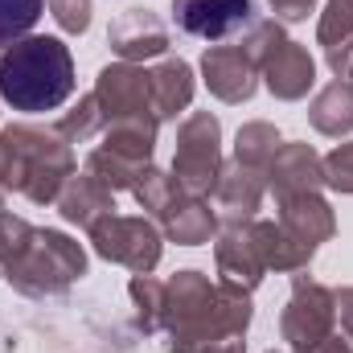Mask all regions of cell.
Segmentation results:
<instances>
[{
  "mask_svg": "<svg viewBox=\"0 0 353 353\" xmlns=\"http://www.w3.org/2000/svg\"><path fill=\"white\" fill-rule=\"evenodd\" d=\"M251 292L230 283H210L201 271H176L165 283L161 329L169 333V353H197L210 341L243 337L251 325Z\"/></svg>",
  "mask_w": 353,
  "mask_h": 353,
  "instance_id": "obj_1",
  "label": "cell"
},
{
  "mask_svg": "<svg viewBox=\"0 0 353 353\" xmlns=\"http://www.w3.org/2000/svg\"><path fill=\"white\" fill-rule=\"evenodd\" d=\"M74 90V58L58 37H21L0 54V99L12 111H54Z\"/></svg>",
  "mask_w": 353,
  "mask_h": 353,
  "instance_id": "obj_2",
  "label": "cell"
},
{
  "mask_svg": "<svg viewBox=\"0 0 353 353\" xmlns=\"http://www.w3.org/2000/svg\"><path fill=\"white\" fill-rule=\"evenodd\" d=\"M8 140V185L17 193H25L37 205L58 201V193L66 189V181L74 176V152L58 132L46 128H29V123H12L4 128Z\"/></svg>",
  "mask_w": 353,
  "mask_h": 353,
  "instance_id": "obj_3",
  "label": "cell"
},
{
  "mask_svg": "<svg viewBox=\"0 0 353 353\" xmlns=\"http://www.w3.org/2000/svg\"><path fill=\"white\" fill-rule=\"evenodd\" d=\"M87 271V251L62 234V230H33L29 247L17 255V263L4 271V279L25 296H58Z\"/></svg>",
  "mask_w": 353,
  "mask_h": 353,
  "instance_id": "obj_4",
  "label": "cell"
},
{
  "mask_svg": "<svg viewBox=\"0 0 353 353\" xmlns=\"http://www.w3.org/2000/svg\"><path fill=\"white\" fill-rule=\"evenodd\" d=\"M157 123L152 115L144 119H115L103 128V144L87 157V173L99 176L111 193L115 189H136V181L148 173L152 148H157Z\"/></svg>",
  "mask_w": 353,
  "mask_h": 353,
  "instance_id": "obj_5",
  "label": "cell"
},
{
  "mask_svg": "<svg viewBox=\"0 0 353 353\" xmlns=\"http://www.w3.org/2000/svg\"><path fill=\"white\" fill-rule=\"evenodd\" d=\"M222 128L210 111H193L181 132H176V157H173V176L176 185L189 193V197H210L218 173H222Z\"/></svg>",
  "mask_w": 353,
  "mask_h": 353,
  "instance_id": "obj_6",
  "label": "cell"
},
{
  "mask_svg": "<svg viewBox=\"0 0 353 353\" xmlns=\"http://www.w3.org/2000/svg\"><path fill=\"white\" fill-rule=\"evenodd\" d=\"M333 321H337V304L333 292L316 279H308L304 271L292 275V300L279 316L283 341L292 345V353H312L325 337H333Z\"/></svg>",
  "mask_w": 353,
  "mask_h": 353,
  "instance_id": "obj_7",
  "label": "cell"
},
{
  "mask_svg": "<svg viewBox=\"0 0 353 353\" xmlns=\"http://www.w3.org/2000/svg\"><path fill=\"white\" fill-rule=\"evenodd\" d=\"M90 243L103 259L123 263L132 275H148L161 263V230L148 218L107 214L99 226H90Z\"/></svg>",
  "mask_w": 353,
  "mask_h": 353,
  "instance_id": "obj_8",
  "label": "cell"
},
{
  "mask_svg": "<svg viewBox=\"0 0 353 353\" xmlns=\"http://www.w3.org/2000/svg\"><path fill=\"white\" fill-rule=\"evenodd\" d=\"M94 103L103 111L107 123L115 119H144L152 115L157 119V107H152V79L144 66L136 62H119V66H103L99 70V83H94Z\"/></svg>",
  "mask_w": 353,
  "mask_h": 353,
  "instance_id": "obj_9",
  "label": "cell"
},
{
  "mask_svg": "<svg viewBox=\"0 0 353 353\" xmlns=\"http://www.w3.org/2000/svg\"><path fill=\"white\" fill-rule=\"evenodd\" d=\"M173 21L189 37L226 41L255 21V0H173Z\"/></svg>",
  "mask_w": 353,
  "mask_h": 353,
  "instance_id": "obj_10",
  "label": "cell"
},
{
  "mask_svg": "<svg viewBox=\"0 0 353 353\" xmlns=\"http://www.w3.org/2000/svg\"><path fill=\"white\" fill-rule=\"evenodd\" d=\"M201 74L210 94H218L222 103H247L259 87V66L243 46H210L201 58Z\"/></svg>",
  "mask_w": 353,
  "mask_h": 353,
  "instance_id": "obj_11",
  "label": "cell"
},
{
  "mask_svg": "<svg viewBox=\"0 0 353 353\" xmlns=\"http://www.w3.org/2000/svg\"><path fill=\"white\" fill-rule=\"evenodd\" d=\"M107 41L123 62H144V58H161L169 50V29L152 8H128L111 21Z\"/></svg>",
  "mask_w": 353,
  "mask_h": 353,
  "instance_id": "obj_12",
  "label": "cell"
},
{
  "mask_svg": "<svg viewBox=\"0 0 353 353\" xmlns=\"http://www.w3.org/2000/svg\"><path fill=\"white\" fill-rule=\"evenodd\" d=\"M259 74H263L267 90L275 99H304L308 87L316 83V62H312V54L300 41H288L283 37V41H275L263 54Z\"/></svg>",
  "mask_w": 353,
  "mask_h": 353,
  "instance_id": "obj_13",
  "label": "cell"
},
{
  "mask_svg": "<svg viewBox=\"0 0 353 353\" xmlns=\"http://www.w3.org/2000/svg\"><path fill=\"white\" fill-rule=\"evenodd\" d=\"M214 255H218V275L222 283L239 288V292H255L259 279H263V255L255 247V234H251V222L243 226H226L214 243Z\"/></svg>",
  "mask_w": 353,
  "mask_h": 353,
  "instance_id": "obj_14",
  "label": "cell"
},
{
  "mask_svg": "<svg viewBox=\"0 0 353 353\" xmlns=\"http://www.w3.org/2000/svg\"><path fill=\"white\" fill-rule=\"evenodd\" d=\"M263 176L279 201L300 197V193H316L325 185V161L308 144H279V152L271 157Z\"/></svg>",
  "mask_w": 353,
  "mask_h": 353,
  "instance_id": "obj_15",
  "label": "cell"
},
{
  "mask_svg": "<svg viewBox=\"0 0 353 353\" xmlns=\"http://www.w3.org/2000/svg\"><path fill=\"white\" fill-rule=\"evenodd\" d=\"M263 173L259 169H247L239 161L222 165L218 185H214V210L226 218V226H243V222H255V210L263 201Z\"/></svg>",
  "mask_w": 353,
  "mask_h": 353,
  "instance_id": "obj_16",
  "label": "cell"
},
{
  "mask_svg": "<svg viewBox=\"0 0 353 353\" xmlns=\"http://www.w3.org/2000/svg\"><path fill=\"white\" fill-rule=\"evenodd\" d=\"M279 226L304 243L308 251H316L321 243H329L337 234V222H333V210L321 193H300V197H283L279 201Z\"/></svg>",
  "mask_w": 353,
  "mask_h": 353,
  "instance_id": "obj_17",
  "label": "cell"
},
{
  "mask_svg": "<svg viewBox=\"0 0 353 353\" xmlns=\"http://www.w3.org/2000/svg\"><path fill=\"white\" fill-rule=\"evenodd\" d=\"M58 210L66 222H79L83 230L99 226L107 214H115V193L99 181V176H70L66 189L58 193Z\"/></svg>",
  "mask_w": 353,
  "mask_h": 353,
  "instance_id": "obj_18",
  "label": "cell"
},
{
  "mask_svg": "<svg viewBox=\"0 0 353 353\" xmlns=\"http://www.w3.org/2000/svg\"><path fill=\"white\" fill-rule=\"evenodd\" d=\"M152 79V107L157 119H176L189 103H193V70L181 58H165L157 70H148Z\"/></svg>",
  "mask_w": 353,
  "mask_h": 353,
  "instance_id": "obj_19",
  "label": "cell"
},
{
  "mask_svg": "<svg viewBox=\"0 0 353 353\" xmlns=\"http://www.w3.org/2000/svg\"><path fill=\"white\" fill-rule=\"evenodd\" d=\"M251 234H255V247H259V255H263V267L271 271H304L308 259L316 255V251H308L304 243H296L279 222H251Z\"/></svg>",
  "mask_w": 353,
  "mask_h": 353,
  "instance_id": "obj_20",
  "label": "cell"
},
{
  "mask_svg": "<svg viewBox=\"0 0 353 353\" xmlns=\"http://www.w3.org/2000/svg\"><path fill=\"white\" fill-rule=\"evenodd\" d=\"M218 230V210H210L205 197H181L176 210L165 218V234L181 243V247H197V243H210Z\"/></svg>",
  "mask_w": 353,
  "mask_h": 353,
  "instance_id": "obj_21",
  "label": "cell"
},
{
  "mask_svg": "<svg viewBox=\"0 0 353 353\" xmlns=\"http://www.w3.org/2000/svg\"><path fill=\"white\" fill-rule=\"evenodd\" d=\"M308 119H312V128L325 132V136H345V132H353V87L341 83V79L329 83V87L312 99Z\"/></svg>",
  "mask_w": 353,
  "mask_h": 353,
  "instance_id": "obj_22",
  "label": "cell"
},
{
  "mask_svg": "<svg viewBox=\"0 0 353 353\" xmlns=\"http://www.w3.org/2000/svg\"><path fill=\"white\" fill-rule=\"evenodd\" d=\"M132 193H136V201H140L152 218H161V222L176 210V201H181V197H189V193L176 185V176L173 173H161V169H148V173L136 181V189H132Z\"/></svg>",
  "mask_w": 353,
  "mask_h": 353,
  "instance_id": "obj_23",
  "label": "cell"
},
{
  "mask_svg": "<svg viewBox=\"0 0 353 353\" xmlns=\"http://www.w3.org/2000/svg\"><path fill=\"white\" fill-rule=\"evenodd\" d=\"M275 152H279V132L271 123H247L239 132V144H234V161L239 165L267 173V165H271Z\"/></svg>",
  "mask_w": 353,
  "mask_h": 353,
  "instance_id": "obj_24",
  "label": "cell"
},
{
  "mask_svg": "<svg viewBox=\"0 0 353 353\" xmlns=\"http://www.w3.org/2000/svg\"><path fill=\"white\" fill-rule=\"evenodd\" d=\"M41 8H46V0H0V54L37 25Z\"/></svg>",
  "mask_w": 353,
  "mask_h": 353,
  "instance_id": "obj_25",
  "label": "cell"
},
{
  "mask_svg": "<svg viewBox=\"0 0 353 353\" xmlns=\"http://www.w3.org/2000/svg\"><path fill=\"white\" fill-rule=\"evenodd\" d=\"M103 128H107V119H103V111H99L94 94H87V99H79V107H74V111H66V115H62L58 136H62L66 144H87L90 136H99Z\"/></svg>",
  "mask_w": 353,
  "mask_h": 353,
  "instance_id": "obj_26",
  "label": "cell"
},
{
  "mask_svg": "<svg viewBox=\"0 0 353 353\" xmlns=\"http://www.w3.org/2000/svg\"><path fill=\"white\" fill-rule=\"evenodd\" d=\"M128 292H132V300H136V308H140V325H144L148 333H157V329H161V308H165V283L152 279V275H132Z\"/></svg>",
  "mask_w": 353,
  "mask_h": 353,
  "instance_id": "obj_27",
  "label": "cell"
},
{
  "mask_svg": "<svg viewBox=\"0 0 353 353\" xmlns=\"http://www.w3.org/2000/svg\"><path fill=\"white\" fill-rule=\"evenodd\" d=\"M316 41L325 50H337V46L353 41V0H329L321 29H316Z\"/></svg>",
  "mask_w": 353,
  "mask_h": 353,
  "instance_id": "obj_28",
  "label": "cell"
},
{
  "mask_svg": "<svg viewBox=\"0 0 353 353\" xmlns=\"http://www.w3.org/2000/svg\"><path fill=\"white\" fill-rule=\"evenodd\" d=\"M29 239H33V226L25 218H12L0 210V275L17 263V255L29 247Z\"/></svg>",
  "mask_w": 353,
  "mask_h": 353,
  "instance_id": "obj_29",
  "label": "cell"
},
{
  "mask_svg": "<svg viewBox=\"0 0 353 353\" xmlns=\"http://www.w3.org/2000/svg\"><path fill=\"white\" fill-rule=\"evenodd\" d=\"M325 161V185L341 189V193H353V144H337Z\"/></svg>",
  "mask_w": 353,
  "mask_h": 353,
  "instance_id": "obj_30",
  "label": "cell"
},
{
  "mask_svg": "<svg viewBox=\"0 0 353 353\" xmlns=\"http://www.w3.org/2000/svg\"><path fill=\"white\" fill-rule=\"evenodd\" d=\"M50 12L66 33H87L90 29V0H50Z\"/></svg>",
  "mask_w": 353,
  "mask_h": 353,
  "instance_id": "obj_31",
  "label": "cell"
},
{
  "mask_svg": "<svg viewBox=\"0 0 353 353\" xmlns=\"http://www.w3.org/2000/svg\"><path fill=\"white\" fill-rule=\"evenodd\" d=\"M333 304H337V321H341V333L353 341V288H337L333 292Z\"/></svg>",
  "mask_w": 353,
  "mask_h": 353,
  "instance_id": "obj_32",
  "label": "cell"
},
{
  "mask_svg": "<svg viewBox=\"0 0 353 353\" xmlns=\"http://www.w3.org/2000/svg\"><path fill=\"white\" fill-rule=\"evenodd\" d=\"M271 12L279 21H304L312 12V0H271Z\"/></svg>",
  "mask_w": 353,
  "mask_h": 353,
  "instance_id": "obj_33",
  "label": "cell"
},
{
  "mask_svg": "<svg viewBox=\"0 0 353 353\" xmlns=\"http://www.w3.org/2000/svg\"><path fill=\"white\" fill-rule=\"evenodd\" d=\"M197 353H247V341L243 337H222V341H210L205 350H197Z\"/></svg>",
  "mask_w": 353,
  "mask_h": 353,
  "instance_id": "obj_34",
  "label": "cell"
},
{
  "mask_svg": "<svg viewBox=\"0 0 353 353\" xmlns=\"http://www.w3.org/2000/svg\"><path fill=\"white\" fill-rule=\"evenodd\" d=\"M312 353H353V345H350V341H341V337H325Z\"/></svg>",
  "mask_w": 353,
  "mask_h": 353,
  "instance_id": "obj_35",
  "label": "cell"
},
{
  "mask_svg": "<svg viewBox=\"0 0 353 353\" xmlns=\"http://www.w3.org/2000/svg\"><path fill=\"white\" fill-rule=\"evenodd\" d=\"M8 165H12L8 161V140L0 136V185H8Z\"/></svg>",
  "mask_w": 353,
  "mask_h": 353,
  "instance_id": "obj_36",
  "label": "cell"
},
{
  "mask_svg": "<svg viewBox=\"0 0 353 353\" xmlns=\"http://www.w3.org/2000/svg\"><path fill=\"white\" fill-rule=\"evenodd\" d=\"M0 210H4V205H0Z\"/></svg>",
  "mask_w": 353,
  "mask_h": 353,
  "instance_id": "obj_37",
  "label": "cell"
}]
</instances>
